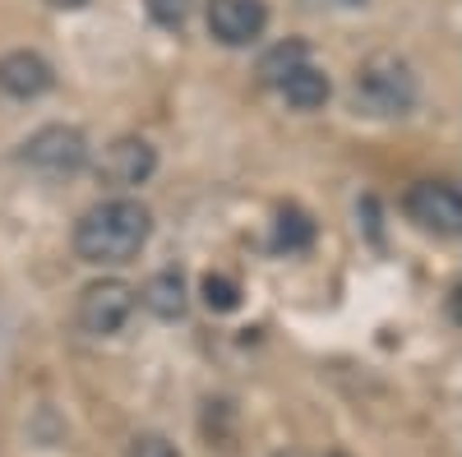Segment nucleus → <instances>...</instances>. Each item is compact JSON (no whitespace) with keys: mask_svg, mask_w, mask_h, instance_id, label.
Masks as SVG:
<instances>
[{"mask_svg":"<svg viewBox=\"0 0 462 457\" xmlns=\"http://www.w3.org/2000/svg\"><path fill=\"white\" fill-rule=\"evenodd\" d=\"M143 296V305L158 319H180L185 315V305H189V291H185V278L176 273V269H167V273H152L148 278V287L139 291Z\"/></svg>","mask_w":462,"mask_h":457,"instance_id":"9d476101","label":"nucleus"},{"mask_svg":"<svg viewBox=\"0 0 462 457\" xmlns=\"http://www.w3.org/2000/svg\"><path fill=\"white\" fill-rule=\"evenodd\" d=\"M125 457H180V448L167 439V434H134Z\"/></svg>","mask_w":462,"mask_h":457,"instance_id":"2eb2a0df","label":"nucleus"},{"mask_svg":"<svg viewBox=\"0 0 462 457\" xmlns=\"http://www.w3.org/2000/svg\"><path fill=\"white\" fill-rule=\"evenodd\" d=\"M152 171H158V148H152L148 139H134V134L106 143L102 162H97V176L111 189H134V185L152 180Z\"/></svg>","mask_w":462,"mask_h":457,"instance_id":"0eeeda50","label":"nucleus"},{"mask_svg":"<svg viewBox=\"0 0 462 457\" xmlns=\"http://www.w3.org/2000/svg\"><path fill=\"white\" fill-rule=\"evenodd\" d=\"M148 14L158 28H185L195 14V0H148Z\"/></svg>","mask_w":462,"mask_h":457,"instance_id":"4468645a","label":"nucleus"},{"mask_svg":"<svg viewBox=\"0 0 462 457\" xmlns=\"http://www.w3.org/2000/svg\"><path fill=\"white\" fill-rule=\"evenodd\" d=\"M51 84H56V69H51L47 56H37V51H28V47L0 56V93H5V97L32 102V97L51 93Z\"/></svg>","mask_w":462,"mask_h":457,"instance_id":"6e6552de","label":"nucleus"},{"mask_svg":"<svg viewBox=\"0 0 462 457\" xmlns=\"http://www.w3.org/2000/svg\"><path fill=\"white\" fill-rule=\"evenodd\" d=\"M278 93H282L287 106H296V111H319V106L328 102L333 84H328V74H324L315 60H305V65H296L287 79L278 84Z\"/></svg>","mask_w":462,"mask_h":457,"instance_id":"1a4fd4ad","label":"nucleus"},{"mask_svg":"<svg viewBox=\"0 0 462 457\" xmlns=\"http://www.w3.org/2000/svg\"><path fill=\"white\" fill-rule=\"evenodd\" d=\"M402 213L426 236H439V241L462 236V189L453 180H416L402 199Z\"/></svg>","mask_w":462,"mask_h":457,"instance_id":"20e7f679","label":"nucleus"},{"mask_svg":"<svg viewBox=\"0 0 462 457\" xmlns=\"http://www.w3.org/2000/svg\"><path fill=\"white\" fill-rule=\"evenodd\" d=\"M47 5H56V10H84L88 0H47Z\"/></svg>","mask_w":462,"mask_h":457,"instance_id":"f3484780","label":"nucleus"},{"mask_svg":"<svg viewBox=\"0 0 462 457\" xmlns=\"http://www.w3.org/2000/svg\"><path fill=\"white\" fill-rule=\"evenodd\" d=\"M310 241H315V217L305 208H282L273 222V250L300 254V250H310Z\"/></svg>","mask_w":462,"mask_h":457,"instance_id":"9b49d317","label":"nucleus"},{"mask_svg":"<svg viewBox=\"0 0 462 457\" xmlns=\"http://www.w3.org/2000/svg\"><path fill=\"white\" fill-rule=\"evenodd\" d=\"M273 457H300V452H273Z\"/></svg>","mask_w":462,"mask_h":457,"instance_id":"a211bd4d","label":"nucleus"},{"mask_svg":"<svg viewBox=\"0 0 462 457\" xmlns=\"http://www.w3.org/2000/svg\"><path fill=\"white\" fill-rule=\"evenodd\" d=\"M420 102V79L402 56H370L352 79V106L370 121H398Z\"/></svg>","mask_w":462,"mask_h":457,"instance_id":"f03ea898","label":"nucleus"},{"mask_svg":"<svg viewBox=\"0 0 462 457\" xmlns=\"http://www.w3.org/2000/svg\"><path fill=\"white\" fill-rule=\"evenodd\" d=\"M208 32L222 47H254L268 32V0H208Z\"/></svg>","mask_w":462,"mask_h":457,"instance_id":"423d86ee","label":"nucleus"},{"mask_svg":"<svg viewBox=\"0 0 462 457\" xmlns=\"http://www.w3.org/2000/svg\"><path fill=\"white\" fill-rule=\"evenodd\" d=\"M305 60H310V47L291 37V42H278L273 51H268V56L259 60V74H263V84H268V88H278V84L287 79V74H291L296 65H305Z\"/></svg>","mask_w":462,"mask_h":457,"instance_id":"f8f14e48","label":"nucleus"},{"mask_svg":"<svg viewBox=\"0 0 462 457\" xmlns=\"http://www.w3.org/2000/svg\"><path fill=\"white\" fill-rule=\"evenodd\" d=\"M199 296H204V305L213 315H231L241 305V287H236V278H226V273H204Z\"/></svg>","mask_w":462,"mask_h":457,"instance_id":"ddd939ff","label":"nucleus"},{"mask_svg":"<svg viewBox=\"0 0 462 457\" xmlns=\"http://www.w3.org/2000/svg\"><path fill=\"white\" fill-rule=\"evenodd\" d=\"M148 236H152V213L130 195H111L74 222V254L93 269H121V263L139 259Z\"/></svg>","mask_w":462,"mask_h":457,"instance_id":"f257e3e1","label":"nucleus"},{"mask_svg":"<svg viewBox=\"0 0 462 457\" xmlns=\"http://www.w3.org/2000/svg\"><path fill=\"white\" fill-rule=\"evenodd\" d=\"M130 315H134V287L121 278L88 282L79 291V310H74V319H79L88 337H116L130 324Z\"/></svg>","mask_w":462,"mask_h":457,"instance_id":"39448f33","label":"nucleus"},{"mask_svg":"<svg viewBox=\"0 0 462 457\" xmlns=\"http://www.w3.org/2000/svg\"><path fill=\"white\" fill-rule=\"evenodd\" d=\"M19 162L28 171H37V176H47V180L79 176L88 167V139H84V130H74V125H42L37 134L23 139Z\"/></svg>","mask_w":462,"mask_h":457,"instance_id":"7ed1b4c3","label":"nucleus"},{"mask_svg":"<svg viewBox=\"0 0 462 457\" xmlns=\"http://www.w3.org/2000/svg\"><path fill=\"white\" fill-rule=\"evenodd\" d=\"M305 10H356V5H365V0H300Z\"/></svg>","mask_w":462,"mask_h":457,"instance_id":"dca6fc26","label":"nucleus"}]
</instances>
